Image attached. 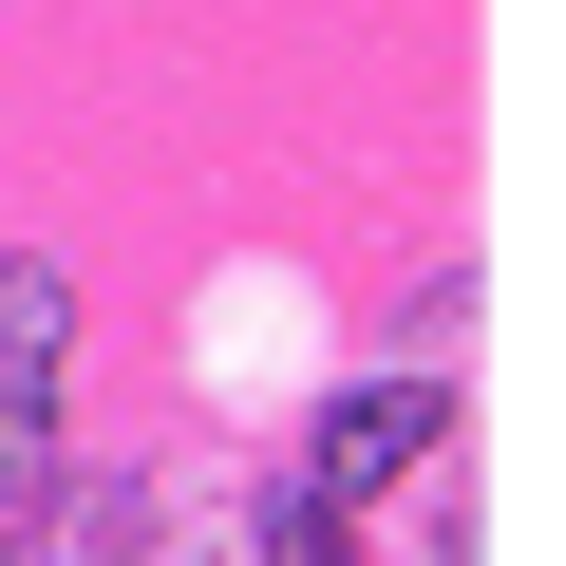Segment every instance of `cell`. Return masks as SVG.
I'll list each match as a JSON object with an SVG mask.
<instances>
[{"label":"cell","instance_id":"6da1fadb","mask_svg":"<svg viewBox=\"0 0 566 566\" xmlns=\"http://www.w3.org/2000/svg\"><path fill=\"white\" fill-rule=\"evenodd\" d=\"M57 340H76V283L0 264V510H39V472H57Z\"/></svg>","mask_w":566,"mask_h":566},{"label":"cell","instance_id":"7a4b0ae2","mask_svg":"<svg viewBox=\"0 0 566 566\" xmlns=\"http://www.w3.org/2000/svg\"><path fill=\"white\" fill-rule=\"evenodd\" d=\"M416 453H434V397H416V378H359V397L322 416V472H303V491H322V510H359V491H397Z\"/></svg>","mask_w":566,"mask_h":566},{"label":"cell","instance_id":"3957f363","mask_svg":"<svg viewBox=\"0 0 566 566\" xmlns=\"http://www.w3.org/2000/svg\"><path fill=\"white\" fill-rule=\"evenodd\" d=\"M264 566H359V547H340V510H322V491H283V510H264Z\"/></svg>","mask_w":566,"mask_h":566}]
</instances>
